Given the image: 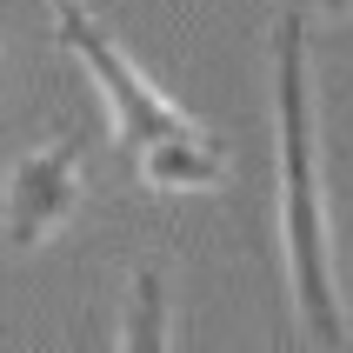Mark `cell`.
Returning <instances> with one entry per match:
<instances>
[{
  "label": "cell",
  "instance_id": "1",
  "mask_svg": "<svg viewBox=\"0 0 353 353\" xmlns=\"http://www.w3.org/2000/svg\"><path fill=\"white\" fill-rule=\"evenodd\" d=\"M274 147H280V247H287L300 334L314 347H347L327 194H320V147H314V60H307L300 14H280L274 27Z\"/></svg>",
  "mask_w": 353,
  "mask_h": 353
},
{
  "label": "cell",
  "instance_id": "3",
  "mask_svg": "<svg viewBox=\"0 0 353 353\" xmlns=\"http://www.w3.org/2000/svg\"><path fill=\"white\" fill-rule=\"evenodd\" d=\"M80 187H87V154L80 140H40L34 154L14 160V174L0 187V234L14 254H34L74 220Z\"/></svg>",
  "mask_w": 353,
  "mask_h": 353
},
{
  "label": "cell",
  "instance_id": "5",
  "mask_svg": "<svg viewBox=\"0 0 353 353\" xmlns=\"http://www.w3.org/2000/svg\"><path fill=\"white\" fill-rule=\"evenodd\" d=\"M307 7H314V14H327V20H347V14H353V0H307Z\"/></svg>",
  "mask_w": 353,
  "mask_h": 353
},
{
  "label": "cell",
  "instance_id": "4",
  "mask_svg": "<svg viewBox=\"0 0 353 353\" xmlns=\"http://www.w3.org/2000/svg\"><path fill=\"white\" fill-rule=\"evenodd\" d=\"M120 347L134 353H154L174 340V314H167V274L160 267H134V280H127V314H120L114 327Z\"/></svg>",
  "mask_w": 353,
  "mask_h": 353
},
{
  "label": "cell",
  "instance_id": "2",
  "mask_svg": "<svg viewBox=\"0 0 353 353\" xmlns=\"http://www.w3.org/2000/svg\"><path fill=\"white\" fill-rule=\"evenodd\" d=\"M54 27H60V47H67V54L94 74V87L107 94L114 140L127 147L134 174L147 180L154 194H207V187L227 180V154L214 147V134H207L200 120L180 114L80 0H54Z\"/></svg>",
  "mask_w": 353,
  "mask_h": 353
}]
</instances>
